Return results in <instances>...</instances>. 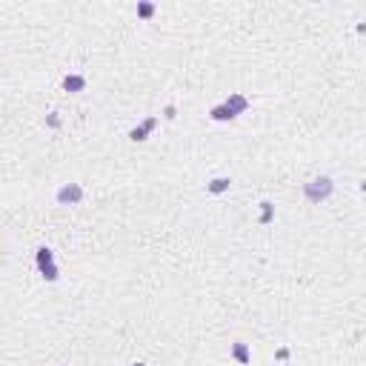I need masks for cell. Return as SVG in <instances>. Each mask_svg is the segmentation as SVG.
I'll use <instances>...</instances> for the list:
<instances>
[{
    "instance_id": "3957f363",
    "label": "cell",
    "mask_w": 366,
    "mask_h": 366,
    "mask_svg": "<svg viewBox=\"0 0 366 366\" xmlns=\"http://www.w3.org/2000/svg\"><path fill=\"white\" fill-rule=\"evenodd\" d=\"M155 123H158V120H155V117H152V120H146L143 123V126H140V129H132V140H146V132H149V129H155Z\"/></svg>"
},
{
    "instance_id": "6da1fadb",
    "label": "cell",
    "mask_w": 366,
    "mask_h": 366,
    "mask_svg": "<svg viewBox=\"0 0 366 366\" xmlns=\"http://www.w3.org/2000/svg\"><path fill=\"white\" fill-rule=\"evenodd\" d=\"M329 192H332V180L329 178H318V180H312V183H306V198L309 201H321V198H326Z\"/></svg>"
},
{
    "instance_id": "52a82bcc",
    "label": "cell",
    "mask_w": 366,
    "mask_h": 366,
    "mask_svg": "<svg viewBox=\"0 0 366 366\" xmlns=\"http://www.w3.org/2000/svg\"><path fill=\"white\" fill-rule=\"evenodd\" d=\"M137 366H143V363H137Z\"/></svg>"
},
{
    "instance_id": "8992f818",
    "label": "cell",
    "mask_w": 366,
    "mask_h": 366,
    "mask_svg": "<svg viewBox=\"0 0 366 366\" xmlns=\"http://www.w3.org/2000/svg\"><path fill=\"white\" fill-rule=\"evenodd\" d=\"M226 189H229V180L226 178H217V180H212V183H209V192H226Z\"/></svg>"
},
{
    "instance_id": "277c9868",
    "label": "cell",
    "mask_w": 366,
    "mask_h": 366,
    "mask_svg": "<svg viewBox=\"0 0 366 366\" xmlns=\"http://www.w3.org/2000/svg\"><path fill=\"white\" fill-rule=\"evenodd\" d=\"M83 86H86V80L78 78V75H72V78H66V80H63V89H69V92H80Z\"/></svg>"
},
{
    "instance_id": "5b68a950",
    "label": "cell",
    "mask_w": 366,
    "mask_h": 366,
    "mask_svg": "<svg viewBox=\"0 0 366 366\" xmlns=\"http://www.w3.org/2000/svg\"><path fill=\"white\" fill-rule=\"evenodd\" d=\"M232 355H235V358L240 360V363H249V349H246V344H240V340H237V344L232 346Z\"/></svg>"
},
{
    "instance_id": "7a4b0ae2",
    "label": "cell",
    "mask_w": 366,
    "mask_h": 366,
    "mask_svg": "<svg viewBox=\"0 0 366 366\" xmlns=\"http://www.w3.org/2000/svg\"><path fill=\"white\" fill-rule=\"evenodd\" d=\"M80 198H83V189H80L78 183H69V186H63V189L58 192V201H60V203H66V201H69V203H78Z\"/></svg>"
}]
</instances>
